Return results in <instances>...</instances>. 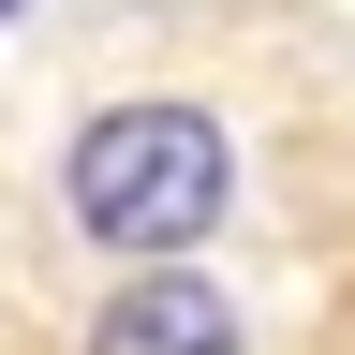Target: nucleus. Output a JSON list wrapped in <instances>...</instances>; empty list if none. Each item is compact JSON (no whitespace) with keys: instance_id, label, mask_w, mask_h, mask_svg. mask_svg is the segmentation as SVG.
<instances>
[{"instance_id":"1","label":"nucleus","mask_w":355,"mask_h":355,"mask_svg":"<svg viewBox=\"0 0 355 355\" xmlns=\"http://www.w3.org/2000/svg\"><path fill=\"white\" fill-rule=\"evenodd\" d=\"M60 193H74V222L104 252H193L207 222L237 207V133L207 104H104L74 133Z\"/></svg>"},{"instance_id":"2","label":"nucleus","mask_w":355,"mask_h":355,"mask_svg":"<svg viewBox=\"0 0 355 355\" xmlns=\"http://www.w3.org/2000/svg\"><path fill=\"white\" fill-rule=\"evenodd\" d=\"M89 355H252L237 296L193 282V266H148V282H119L104 311H89Z\"/></svg>"}]
</instances>
